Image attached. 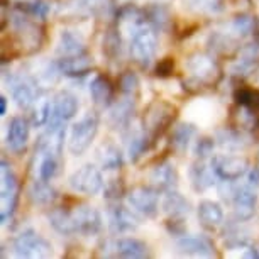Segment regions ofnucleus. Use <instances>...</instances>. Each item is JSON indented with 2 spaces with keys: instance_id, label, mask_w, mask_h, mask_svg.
I'll use <instances>...</instances> for the list:
<instances>
[{
  "instance_id": "1",
  "label": "nucleus",
  "mask_w": 259,
  "mask_h": 259,
  "mask_svg": "<svg viewBox=\"0 0 259 259\" xmlns=\"http://www.w3.org/2000/svg\"><path fill=\"white\" fill-rule=\"evenodd\" d=\"M131 56L141 68H149L153 65L158 53V34L154 27L146 21L141 22L131 31Z\"/></svg>"
},
{
  "instance_id": "2",
  "label": "nucleus",
  "mask_w": 259,
  "mask_h": 259,
  "mask_svg": "<svg viewBox=\"0 0 259 259\" xmlns=\"http://www.w3.org/2000/svg\"><path fill=\"white\" fill-rule=\"evenodd\" d=\"M99 115L94 112H89L85 117L75 122L70 131V138H68V151L73 156H81L95 141L99 134Z\"/></svg>"
},
{
  "instance_id": "3",
  "label": "nucleus",
  "mask_w": 259,
  "mask_h": 259,
  "mask_svg": "<svg viewBox=\"0 0 259 259\" xmlns=\"http://www.w3.org/2000/svg\"><path fill=\"white\" fill-rule=\"evenodd\" d=\"M19 198V180L16 171L6 159L0 164V221L7 224L16 212Z\"/></svg>"
},
{
  "instance_id": "4",
  "label": "nucleus",
  "mask_w": 259,
  "mask_h": 259,
  "mask_svg": "<svg viewBox=\"0 0 259 259\" xmlns=\"http://www.w3.org/2000/svg\"><path fill=\"white\" fill-rule=\"evenodd\" d=\"M14 252L17 257H50L53 254V246L51 242L41 236L39 232H36L34 229H26L22 231L19 236L14 239Z\"/></svg>"
},
{
  "instance_id": "5",
  "label": "nucleus",
  "mask_w": 259,
  "mask_h": 259,
  "mask_svg": "<svg viewBox=\"0 0 259 259\" xmlns=\"http://www.w3.org/2000/svg\"><path fill=\"white\" fill-rule=\"evenodd\" d=\"M4 83L7 89L11 90L12 99L17 104V107L27 110L34 107L37 100V87L36 83L31 80L29 75H17V73H7L4 70Z\"/></svg>"
},
{
  "instance_id": "6",
  "label": "nucleus",
  "mask_w": 259,
  "mask_h": 259,
  "mask_svg": "<svg viewBox=\"0 0 259 259\" xmlns=\"http://www.w3.org/2000/svg\"><path fill=\"white\" fill-rule=\"evenodd\" d=\"M68 185L73 192L87 195V197H94L104 190V177L102 171L95 164H83L81 168L73 171L68 178Z\"/></svg>"
},
{
  "instance_id": "7",
  "label": "nucleus",
  "mask_w": 259,
  "mask_h": 259,
  "mask_svg": "<svg viewBox=\"0 0 259 259\" xmlns=\"http://www.w3.org/2000/svg\"><path fill=\"white\" fill-rule=\"evenodd\" d=\"M210 166L215 171L217 178L224 180V182H237L249 171V161L244 156L217 154L212 156Z\"/></svg>"
},
{
  "instance_id": "8",
  "label": "nucleus",
  "mask_w": 259,
  "mask_h": 259,
  "mask_svg": "<svg viewBox=\"0 0 259 259\" xmlns=\"http://www.w3.org/2000/svg\"><path fill=\"white\" fill-rule=\"evenodd\" d=\"M127 205L144 217L153 219L159 212V195L154 187H138L125 195Z\"/></svg>"
},
{
  "instance_id": "9",
  "label": "nucleus",
  "mask_w": 259,
  "mask_h": 259,
  "mask_svg": "<svg viewBox=\"0 0 259 259\" xmlns=\"http://www.w3.org/2000/svg\"><path fill=\"white\" fill-rule=\"evenodd\" d=\"M185 70L190 73L192 80L197 85H208L219 75V66L215 60L208 55H202V53L190 56L185 63Z\"/></svg>"
},
{
  "instance_id": "10",
  "label": "nucleus",
  "mask_w": 259,
  "mask_h": 259,
  "mask_svg": "<svg viewBox=\"0 0 259 259\" xmlns=\"http://www.w3.org/2000/svg\"><path fill=\"white\" fill-rule=\"evenodd\" d=\"M73 219H75L76 234H80L83 237H92L97 236L102 227H104V219L102 213L92 205H80L73 210Z\"/></svg>"
},
{
  "instance_id": "11",
  "label": "nucleus",
  "mask_w": 259,
  "mask_h": 259,
  "mask_svg": "<svg viewBox=\"0 0 259 259\" xmlns=\"http://www.w3.org/2000/svg\"><path fill=\"white\" fill-rule=\"evenodd\" d=\"M232 208H234V215H236L237 222H246L251 221L256 213L257 208V195L252 190L251 185H246V187H236V192L232 195Z\"/></svg>"
},
{
  "instance_id": "12",
  "label": "nucleus",
  "mask_w": 259,
  "mask_h": 259,
  "mask_svg": "<svg viewBox=\"0 0 259 259\" xmlns=\"http://www.w3.org/2000/svg\"><path fill=\"white\" fill-rule=\"evenodd\" d=\"M78 109H80L78 97L68 90H61V92H58L51 100V119L50 120L68 122L78 114Z\"/></svg>"
},
{
  "instance_id": "13",
  "label": "nucleus",
  "mask_w": 259,
  "mask_h": 259,
  "mask_svg": "<svg viewBox=\"0 0 259 259\" xmlns=\"http://www.w3.org/2000/svg\"><path fill=\"white\" fill-rule=\"evenodd\" d=\"M178 251L185 256H197V257H212L215 256V246L207 236L192 234V236H183L177 242Z\"/></svg>"
},
{
  "instance_id": "14",
  "label": "nucleus",
  "mask_w": 259,
  "mask_h": 259,
  "mask_svg": "<svg viewBox=\"0 0 259 259\" xmlns=\"http://www.w3.org/2000/svg\"><path fill=\"white\" fill-rule=\"evenodd\" d=\"M12 26L14 31L17 32L19 39H21V45L24 46H31L32 51L39 50L41 45V31L37 29V26L34 22H31V19H27L26 12H16L12 16Z\"/></svg>"
},
{
  "instance_id": "15",
  "label": "nucleus",
  "mask_w": 259,
  "mask_h": 259,
  "mask_svg": "<svg viewBox=\"0 0 259 259\" xmlns=\"http://www.w3.org/2000/svg\"><path fill=\"white\" fill-rule=\"evenodd\" d=\"M29 134H31V125H29L27 119H24V117H12L7 127V148L12 153H22L27 146Z\"/></svg>"
},
{
  "instance_id": "16",
  "label": "nucleus",
  "mask_w": 259,
  "mask_h": 259,
  "mask_svg": "<svg viewBox=\"0 0 259 259\" xmlns=\"http://www.w3.org/2000/svg\"><path fill=\"white\" fill-rule=\"evenodd\" d=\"M109 226L115 234L133 232L139 227V219L133 213L131 207L127 208L117 203L109 208Z\"/></svg>"
},
{
  "instance_id": "17",
  "label": "nucleus",
  "mask_w": 259,
  "mask_h": 259,
  "mask_svg": "<svg viewBox=\"0 0 259 259\" xmlns=\"http://www.w3.org/2000/svg\"><path fill=\"white\" fill-rule=\"evenodd\" d=\"M175 117V109L164 102L151 105V109L146 114V131L151 134H159L171 124Z\"/></svg>"
},
{
  "instance_id": "18",
  "label": "nucleus",
  "mask_w": 259,
  "mask_h": 259,
  "mask_svg": "<svg viewBox=\"0 0 259 259\" xmlns=\"http://www.w3.org/2000/svg\"><path fill=\"white\" fill-rule=\"evenodd\" d=\"M149 182L156 190L168 192V190L177 188L178 171H177V168H175L173 163H169V161H163V163H158L153 169L149 171Z\"/></svg>"
},
{
  "instance_id": "19",
  "label": "nucleus",
  "mask_w": 259,
  "mask_h": 259,
  "mask_svg": "<svg viewBox=\"0 0 259 259\" xmlns=\"http://www.w3.org/2000/svg\"><path fill=\"white\" fill-rule=\"evenodd\" d=\"M197 215L200 226L207 231H217L224 224V208L221 203L213 200H200Z\"/></svg>"
},
{
  "instance_id": "20",
  "label": "nucleus",
  "mask_w": 259,
  "mask_h": 259,
  "mask_svg": "<svg viewBox=\"0 0 259 259\" xmlns=\"http://www.w3.org/2000/svg\"><path fill=\"white\" fill-rule=\"evenodd\" d=\"M188 177H190V185L195 192H205V190L212 188L215 185V171L212 169V166L205 163V159H197L195 163H192L188 169Z\"/></svg>"
},
{
  "instance_id": "21",
  "label": "nucleus",
  "mask_w": 259,
  "mask_h": 259,
  "mask_svg": "<svg viewBox=\"0 0 259 259\" xmlns=\"http://www.w3.org/2000/svg\"><path fill=\"white\" fill-rule=\"evenodd\" d=\"M161 208L169 219H185L192 212V203L177 190H168L164 192V197L161 200Z\"/></svg>"
},
{
  "instance_id": "22",
  "label": "nucleus",
  "mask_w": 259,
  "mask_h": 259,
  "mask_svg": "<svg viewBox=\"0 0 259 259\" xmlns=\"http://www.w3.org/2000/svg\"><path fill=\"white\" fill-rule=\"evenodd\" d=\"M95 159L97 163L100 164L102 169L105 171H117L122 168V163H124V154L119 149V146L110 143V141H105L102 143L99 148L95 149Z\"/></svg>"
},
{
  "instance_id": "23",
  "label": "nucleus",
  "mask_w": 259,
  "mask_h": 259,
  "mask_svg": "<svg viewBox=\"0 0 259 259\" xmlns=\"http://www.w3.org/2000/svg\"><path fill=\"white\" fill-rule=\"evenodd\" d=\"M112 251L115 256L127 259H143L149 256L148 244L136 237H120L112 244Z\"/></svg>"
},
{
  "instance_id": "24",
  "label": "nucleus",
  "mask_w": 259,
  "mask_h": 259,
  "mask_svg": "<svg viewBox=\"0 0 259 259\" xmlns=\"http://www.w3.org/2000/svg\"><path fill=\"white\" fill-rule=\"evenodd\" d=\"M134 117V102L131 99L119 100L112 104L107 112V120L114 129H125L131 125V120Z\"/></svg>"
},
{
  "instance_id": "25",
  "label": "nucleus",
  "mask_w": 259,
  "mask_h": 259,
  "mask_svg": "<svg viewBox=\"0 0 259 259\" xmlns=\"http://www.w3.org/2000/svg\"><path fill=\"white\" fill-rule=\"evenodd\" d=\"M61 75V70H60V65L58 63H53V61H42L36 65L29 73L31 80L36 83L37 89L45 90V89H50L51 85H55L58 81V78Z\"/></svg>"
},
{
  "instance_id": "26",
  "label": "nucleus",
  "mask_w": 259,
  "mask_h": 259,
  "mask_svg": "<svg viewBox=\"0 0 259 259\" xmlns=\"http://www.w3.org/2000/svg\"><path fill=\"white\" fill-rule=\"evenodd\" d=\"M58 65H60L61 75L78 78V76H85L94 68V60L90 56H87L85 53V55H76V56H63L58 61Z\"/></svg>"
},
{
  "instance_id": "27",
  "label": "nucleus",
  "mask_w": 259,
  "mask_h": 259,
  "mask_svg": "<svg viewBox=\"0 0 259 259\" xmlns=\"http://www.w3.org/2000/svg\"><path fill=\"white\" fill-rule=\"evenodd\" d=\"M259 60V42H249L239 53L237 60L231 65V73L237 76L249 75L252 71L254 65Z\"/></svg>"
},
{
  "instance_id": "28",
  "label": "nucleus",
  "mask_w": 259,
  "mask_h": 259,
  "mask_svg": "<svg viewBox=\"0 0 259 259\" xmlns=\"http://www.w3.org/2000/svg\"><path fill=\"white\" fill-rule=\"evenodd\" d=\"M151 146V138L148 131L143 129H136L131 131V134L127 136V156L133 163H138V161L146 154V151L149 149Z\"/></svg>"
},
{
  "instance_id": "29",
  "label": "nucleus",
  "mask_w": 259,
  "mask_h": 259,
  "mask_svg": "<svg viewBox=\"0 0 259 259\" xmlns=\"http://www.w3.org/2000/svg\"><path fill=\"white\" fill-rule=\"evenodd\" d=\"M27 195H29V200H31L34 205H39V207H48V205L55 203V200L58 198L56 190L53 188L46 180H41V178L31 183Z\"/></svg>"
},
{
  "instance_id": "30",
  "label": "nucleus",
  "mask_w": 259,
  "mask_h": 259,
  "mask_svg": "<svg viewBox=\"0 0 259 259\" xmlns=\"http://www.w3.org/2000/svg\"><path fill=\"white\" fill-rule=\"evenodd\" d=\"M58 53L61 56H76L85 55V41L81 39L80 34L75 31L65 29L60 34V41H58Z\"/></svg>"
},
{
  "instance_id": "31",
  "label": "nucleus",
  "mask_w": 259,
  "mask_h": 259,
  "mask_svg": "<svg viewBox=\"0 0 259 259\" xmlns=\"http://www.w3.org/2000/svg\"><path fill=\"white\" fill-rule=\"evenodd\" d=\"M48 221H50V226L58 234H61V236H73V234H76L73 212H68L65 208H53L48 213Z\"/></svg>"
},
{
  "instance_id": "32",
  "label": "nucleus",
  "mask_w": 259,
  "mask_h": 259,
  "mask_svg": "<svg viewBox=\"0 0 259 259\" xmlns=\"http://www.w3.org/2000/svg\"><path fill=\"white\" fill-rule=\"evenodd\" d=\"M90 95L95 105L99 107H110L112 97H114V89H112L110 81L105 76L97 75L90 81Z\"/></svg>"
},
{
  "instance_id": "33",
  "label": "nucleus",
  "mask_w": 259,
  "mask_h": 259,
  "mask_svg": "<svg viewBox=\"0 0 259 259\" xmlns=\"http://www.w3.org/2000/svg\"><path fill=\"white\" fill-rule=\"evenodd\" d=\"M195 134H197V127L190 124V122H180V124H177L173 129V134H171V146H173V149L180 154L187 153Z\"/></svg>"
},
{
  "instance_id": "34",
  "label": "nucleus",
  "mask_w": 259,
  "mask_h": 259,
  "mask_svg": "<svg viewBox=\"0 0 259 259\" xmlns=\"http://www.w3.org/2000/svg\"><path fill=\"white\" fill-rule=\"evenodd\" d=\"M215 143L222 149L227 151H241L249 144L247 136L237 129H221L215 134Z\"/></svg>"
},
{
  "instance_id": "35",
  "label": "nucleus",
  "mask_w": 259,
  "mask_h": 259,
  "mask_svg": "<svg viewBox=\"0 0 259 259\" xmlns=\"http://www.w3.org/2000/svg\"><path fill=\"white\" fill-rule=\"evenodd\" d=\"M208 46L212 48L215 53H221V55H229L237 48V37L232 36L231 32L224 31H215L210 34L208 37Z\"/></svg>"
},
{
  "instance_id": "36",
  "label": "nucleus",
  "mask_w": 259,
  "mask_h": 259,
  "mask_svg": "<svg viewBox=\"0 0 259 259\" xmlns=\"http://www.w3.org/2000/svg\"><path fill=\"white\" fill-rule=\"evenodd\" d=\"M224 246L227 249H242L249 246V232L239 224H232L224 232Z\"/></svg>"
},
{
  "instance_id": "37",
  "label": "nucleus",
  "mask_w": 259,
  "mask_h": 259,
  "mask_svg": "<svg viewBox=\"0 0 259 259\" xmlns=\"http://www.w3.org/2000/svg\"><path fill=\"white\" fill-rule=\"evenodd\" d=\"M229 27H231L232 36H236L237 39H244V37H249L254 32L256 24H254V19L251 16H247V14H241V16L232 19V22Z\"/></svg>"
},
{
  "instance_id": "38",
  "label": "nucleus",
  "mask_w": 259,
  "mask_h": 259,
  "mask_svg": "<svg viewBox=\"0 0 259 259\" xmlns=\"http://www.w3.org/2000/svg\"><path fill=\"white\" fill-rule=\"evenodd\" d=\"M60 158L61 156H56V154H42L41 163L37 166L39 178L46 180V182L55 178L58 175V171H60Z\"/></svg>"
},
{
  "instance_id": "39",
  "label": "nucleus",
  "mask_w": 259,
  "mask_h": 259,
  "mask_svg": "<svg viewBox=\"0 0 259 259\" xmlns=\"http://www.w3.org/2000/svg\"><path fill=\"white\" fill-rule=\"evenodd\" d=\"M50 119H51V100L37 99L32 109V125L36 127L48 125Z\"/></svg>"
},
{
  "instance_id": "40",
  "label": "nucleus",
  "mask_w": 259,
  "mask_h": 259,
  "mask_svg": "<svg viewBox=\"0 0 259 259\" xmlns=\"http://www.w3.org/2000/svg\"><path fill=\"white\" fill-rule=\"evenodd\" d=\"M50 11H51V6L46 0H29V2L22 4V12H26L27 16L37 17V19H46Z\"/></svg>"
},
{
  "instance_id": "41",
  "label": "nucleus",
  "mask_w": 259,
  "mask_h": 259,
  "mask_svg": "<svg viewBox=\"0 0 259 259\" xmlns=\"http://www.w3.org/2000/svg\"><path fill=\"white\" fill-rule=\"evenodd\" d=\"M215 148V141L210 138H200L193 146V154L197 156V159H207L212 158Z\"/></svg>"
},
{
  "instance_id": "42",
  "label": "nucleus",
  "mask_w": 259,
  "mask_h": 259,
  "mask_svg": "<svg viewBox=\"0 0 259 259\" xmlns=\"http://www.w3.org/2000/svg\"><path fill=\"white\" fill-rule=\"evenodd\" d=\"M119 87H120L122 94L133 95L134 92L138 90V87H139V78H138V75H136V73H133V71L124 73V75L120 76V80H119Z\"/></svg>"
},
{
  "instance_id": "43",
  "label": "nucleus",
  "mask_w": 259,
  "mask_h": 259,
  "mask_svg": "<svg viewBox=\"0 0 259 259\" xmlns=\"http://www.w3.org/2000/svg\"><path fill=\"white\" fill-rule=\"evenodd\" d=\"M190 2H192V6L195 9H198V11L213 14V12L222 11L226 0H190Z\"/></svg>"
},
{
  "instance_id": "44",
  "label": "nucleus",
  "mask_w": 259,
  "mask_h": 259,
  "mask_svg": "<svg viewBox=\"0 0 259 259\" xmlns=\"http://www.w3.org/2000/svg\"><path fill=\"white\" fill-rule=\"evenodd\" d=\"M122 195V187L119 185L117 180L109 183V187L105 188V198L107 200H119Z\"/></svg>"
},
{
  "instance_id": "45",
  "label": "nucleus",
  "mask_w": 259,
  "mask_h": 259,
  "mask_svg": "<svg viewBox=\"0 0 259 259\" xmlns=\"http://www.w3.org/2000/svg\"><path fill=\"white\" fill-rule=\"evenodd\" d=\"M171 71H173V63L169 60H163L156 68V75L158 76H168Z\"/></svg>"
},
{
  "instance_id": "46",
  "label": "nucleus",
  "mask_w": 259,
  "mask_h": 259,
  "mask_svg": "<svg viewBox=\"0 0 259 259\" xmlns=\"http://www.w3.org/2000/svg\"><path fill=\"white\" fill-rule=\"evenodd\" d=\"M252 188L259 187V168H252L251 171H249V183Z\"/></svg>"
},
{
  "instance_id": "47",
  "label": "nucleus",
  "mask_w": 259,
  "mask_h": 259,
  "mask_svg": "<svg viewBox=\"0 0 259 259\" xmlns=\"http://www.w3.org/2000/svg\"><path fill=\"white\" fill-rule=\"evenodd\" d=\"M7 114V99L6 97H0V115H6Z\"/></svg>"
},
{
  "instance_id": "48",
  "label": "nucleus",
  "mask_w": 259,
  "mask_h": 259,
  "mask_svg": "<svg viewBox=\"0 0 259 259\" xmlns=\"http://www.w3.org/2000/svg\"><path fill=\"white\" fill-rule=\"evenodd\" d=\"M247 257H259V249L257 247H249L246 252Z\"/></svg>"
},
{
  "instance_id": "49",
  "label": "nucleus",
  "mask_w": 259,
  "mask_h": 259,
  "mask_svg": "<svg viewBox=\"0 0 259 259\" xmlns=\"http://www.w3.org/2000/svg\"><path fill=\"white\" fill-rule=\"evenodd\" d=\"M254 81H256L257 85H259V68H257V70H256V75H254Z\"/></svg>"
}]
</instances>
